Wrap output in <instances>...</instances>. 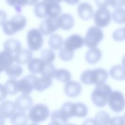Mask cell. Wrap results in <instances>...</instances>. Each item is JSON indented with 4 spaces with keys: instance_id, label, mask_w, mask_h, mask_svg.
<instances>
[{
    "instance_id": "1",
    "label": "cell",
    "mask_w": 125,
    "mask_h": 125,
    "mask_svg": "<svg viewBox=\"0 0 125 125\" xmlns=\"http://www.w3.org/2000/svg\"><path fill=\"white\" fill-rule=\"evenodd\" d=\"M107 71L103 68H98L84 71L81 75L80 80L85 84H99L104 83L108 78Z\"/></svg>"
},
{
    "instance_id": "2",
    "label": "cell",
    "mask_w": 125,
    "mask_h": 125,
    "mask_svg": "<svg viewBox=\"0 0 125 125\" xmlns=\"http://www.w3.org/2000/svg\"><path fill=\"white\" fill-rule=\"evenodd\" d=\"M112 91L111 87L105 83L96 85L91 95L93 104L99 107L104 106L108 102Z\"/></svg>"
},
{
    "instance_id": "3",
    "label": "cell",
    "mask_w": 125,
    "mask_h": 125,
    "mask_svg": "<svg viewBox=\"0 0 125 125\" xmlns=\"http://www.w3.org/2000/svg\"><path fill=\"white\" fill-rule=\"evenodd\" d=\"M26 24V18L22 15L17 14L2 25V28L5 34L11 36L24 28Z\"/></svg>"
},
{
    "instance_id": "4",
    "label": "cell",
    "mask_w": 125,
    "mask_h": 125,
    "mask_svg": "<svg viewBox=\"0 0 125 125\" xmlns=\"http://www.w3.org/2000/svg\"><path fill=\"white\" fill-rule=\"evenodd\" d=\"M104 38V33L101 29L97 26L90 27L85 35L84 41L87 47L96 48Z\"/></svg>"
},
{
    "instance_id": "5",
    "label": "cell",
    "mask_w": 125,
    "mask_h": 125,
    "mask_svg": "<svg viewBox=\"0 0 125 125\" xmlns=\"http://www.w3.org/2000/svg\"><path fill=\"white\" fill-rule=\"evenodd\" d=\"M49 114L50 110L47 105L43 104H37L30 108L28 117L31 122L37 123L45 121Z\"/></svg>"
},
{
    "instance_id": "6",
    "label": "cell",
    "mask_w": 125,
    "mask_h": 125,
    "mask_svg": "<svg viewBox=\"0 0 125 125\" xmlns=\"http://www.w3.org/2000/svg\"><path fill=\"white\" fill-rule=\"evenodd\" d=\"M108 104L111 110L114 112H121L125 107V98L124 94L119 91H112Z\"/></svg>"
},
{
    "instance_id": "7",
    "label": "cell",
    "mask_w": 125,
    "mask_h": 125,
    "mask_svg": "<svg viewBox=\"0 0 125 125\" xmlns=\"http://www.w3.org/2000/svg\"><path fill=\"white\" fill-rule=\"evenodd\" d=\"M27 42L30 50L34 51H37L42 47L43 44L42 34L39 30L31 29L27 34Z\"/></svg>"
},
{
    "instance_id": "8",
    "label": "cell",
    "mask_w": 125,
    "mask_h": 125,
    "mask_svg": "<svg viewBox=\"0 0 125 125\" xmlns=\"http://www.w3.org/2000/svg\"><path fill=\"white\" fill-rule=\"evenodd\" d=\"M93 19L97 26L100 28L104 27L109 24L111 19V14L110 11L106 8H99L95 12Z\"/></svg>"
},
{
    "instance_id": "9",
    "label": "cell",
    "mask_w": 125,
    "mask_h": 125,
    "mask_svg": "<svg viewBox=\"0 0 125 125\" xmlns=\"http://www.w3.org/2000/svg\"><path fill=\"white\" fill-rule=\"evenodd\" d=\"M60 28L58 17L56 18H47L40 23L39 30L44 36L51 35Z\"/></svg>"
},
{
    "instance_id": "10",
    "label": "cell",
    "mask_w": 125,
    "mask_h": 125,
    "mask_svg": "<svg viewBox=\"0 0 125 125\" xmlns=\"http://www.w3.org/2000/svg\"><path fill=\"white\" fill-rule=\"evenodd\" d=\"M37 76L28 75L18 81L19 91L23 94H29L34 89V82Z\"/></svg>"
},
{
    "instance_id": "11",
    "label": "cell",
    "mask_w": 125,
    "mask_h": 125,
    "mask_svg": "<svg viewBox=\"0 0 125 125\" xmlns=\"http://www.w3.org/2000/svg\"><path fill=\"white\" fill-rule=\"evenodd\" d=\"M84 44V39L78 34H73L67 38L64 42V47L74 51L81 48Z\"/></svg>"
},
{
    "instance_id": "12",
    "label": "cell",
    "mask_w": 125,
    "mask_h": 125,
    "mask_svg": "<svg viewBox=\"0 0 125 125\" xmlns=\"http://www.w3.org/2000/svg\"><path fill=\"white\" fill-rule=\"evenodd\" d=\"M17 108L19 111L25 112L32 107L33 100L28 94H22L17 97L15 101Z\"/></svg>"
},
{
    "instance_id": "13",
    "label": "cell",
    "mask_w": 125,
    "mask_h": 125,
    "mask_svg": "<svg viewBox=\"0 0 125 125\" xmlns=\"http://www.w3.org/2000/svg\"><path fill=\"white\" fill-rule=\"evenodd\" d=\"M65 94L70 98H75L78 96L82 92L81 84L76 81H69L64 86Z\"/></svg>"
},
{
    "instance_id": "14",
    "label": "cell",
    "mask_w": 125,
    "mask_h": 125,
    "mask_svg": "<svg viewBox=\"0 0 125 125\" xmlns=\"http://www.w3.org/2000/svg\"><path fill=\"white\" fill-rule=\"evenodd\" d=\"M15 103L11 101H5L0 104V113L6 118H10L16 113Z\"/></svg>"
},
{
    "instance_id": "15",
    "label": "cell",
    "mask_w": 125,
    "mask_h": 125,
    "mask_svg": "<svg viewBox=\"0 0 125 125\" xmlns=\"http://www.w3.org/2000/svg\"><path fill=\"white\" fill-rule=\"evenodd\" d=\"M93 9L88 3L84 2L81 3L78 7V14L80 18L84 21L90 20L93 15Z\"/></svg>"
},
{
    "instance_id": "16",
    "label": "cell",
    "mask_w": 125,
    "mask_h": 125,
    "mask_svg": "<svg viewBox=\"0 0 125 125\" xmlns=\"http://www.w3.org/2000/svg\"><path fill=\"white\" fill-rule=\"evenodd\" d=\"M58 22L60 28L69 30L74 26V19L71 14L64 13L58 17Z\"/></svg>"
},
{
    "instance_id": "17",
    "label": "cell",
    "mask_w": 125,
    "mask_h": 125,
    "mask_svg": "<svg viewBox=\"0 0 125 125\" xmlns=\"http://www.w3.org/2000/svg\"><path fill=\"white\" fill-rule=\"evenodd\" d=\"M33 54L30 50L21 49L14 56V61L19 64L28 63L32 59Z\"/></svg>"
},
{
    "instance_id": "18",
    "label": "cell",
    "mask_w": 125,
    "mask_h": 125,
    "mask_svg": "<svg viewBox=\"0 0 125 125\" xmlns=\"http://www.w3.org/2000/svg\"><path fill=\"white\" fill-rule=\"evenodd\" d=\"M71 113L72 117L83 118L87 115L88 108L86 105L83 103H72L71 107Z\"/></svg>"
},
{
    "instance_id": "19",
    "label": "cell",
    "mask_w": 125,
    "mask_h": 125,
    "mask_svg": "<svg viewBox=\"0 0 125 125\" xmlns=\"http://www.w3.org/2000/svg\"><path fill=\"white\" fill-rule=\"evenodd\" d=\"M45 63L41 59L34 58L28 63V69L33 74H41L45 66Z\"/></svg>"
},
{
    "instance_id": "20",
    "label": "cell",
    "mask_w": 125,
    "mask_h": 125,
    "mask_svg": "<svg viewBox=\"0 0 125 125\" xmlns=\"http://www.w3.org/2000/svg\"><path fill=\"white\" fill-rule=\"evenodd\" d=\"M14 62V57L10 53L2 51L0 52V72L5 71Z\"/></svg>"
},
{
    "instance_id": "21",
    "label": "cell",
    "mask_w": 125,
    "mask_h": 125,
    "mask_svg": "<svg viewBox=\"0 0 125 125\" xmlns=\"http://www.w3.org/2000/svg\"><path fill=\"white\" fill-rule=\"evenodd\" d=\"M52 84V79L42 76L40 77H37L34 82V89L42 92L48 88Z\"/></svg>"
},
{
    "instance_id": "22",
    "label": "cell",
    "mask_w": 125,
    "mask_h": 125,
    "mask_svg": "<svg viewBox=\"0 0 125 125\" xmlns=\"http://www.w3.org/2000/svg\"><path fill=\"white\" fill-rule=\"evenodd\" d=\"M52 122L57 125H65L68 120V118L61 109L54 110L51 114Z\"/></svg>"
},
{
    "instance_id": "23",
    "label": "cell",
    "mask_w": 125,
    "mask_h": 125,
    "mask_svg": "<svg viewBox=\"0 0 125 125\" xmlns=\"http://www.w3.org/2000/svg\"><path fill=\"white\" fill-rule=\"evenodd\" d=\"M102 58V52L98 48H90L87 51L85 59L86 61L90 64H94L98 62Z\"/></svg>"
},
{
    "instance_id": "24",
    "label": "cell",
    "mask_w": 125,
    "mask_h": 125,
    "mask_svg": "<svg viewBox=\"0 0 125 125\" xmlns=\"http://www.w3.org/2000/svg\"><path fill=\"white\" fill-rule=\"evenodd\" d=\"M109 75L114 80H125V68L120 64L114 65L109 70Z\"/></svg>"
},
{
    "instance_id": "25",
    "label": "cell",
    "mask_w": 125,
    "mask_h": 125,
    "mask_svg": "<svg viewBox=\"0 0 125 125\" xmlns=\"http://www.w3.org/2000/svg\"><path fill=\"white\" fill-rule=\"evenodd\" d=\"M61 7L59 3L46 2V11L48 18H56L61 12Z\"/></svg>"
},
{
    "instance_id": "26",
    "label": "cell",
    "mask_w": 125,
    "mask_h": 125,
    "mask_svg": "<svg viewBox=\"0 0 125 125\" xmlns=\"http://www.w3.org/2000/svg\"><path fill=\"white\" fill-rule=\"evenodd\" d=\"M4 48L5 51L10 53H17L21 49L20 42L14 39H10L7 40L4 43Z\"/></svg>"
},
{
    "instance_id": "27",
    "label": "cell",
    "mask_w": 125,
    "mask_h": 125,
    "mask_svg": "<svg viewBox=\"0 0 125 125\" xmlns=\"http://www.w3.org/2000/svg\"><path fill=\"white\" fill-rule=\"evenodd\" d=\"M11 123L12 125H26L28 116L24 112H17L11 117Z\"/></svg>"
},
{
    "instance_id": "28",
    "label": "cell",
    "mask_w": 125,
    "mask_h": 125,
    "mask_svg": "<svg viewBox=\"0 0 125 125\" xmlns=\"http://www.w3.org/2000/svg\"><path fill=\"white\" fill-rule=\"evenodd\" d=\"M64 41L61 36L58 34L52 35L48 39V44L52 50H60L63 45Z\"/></svg>"
},
{
    "instance_id": "29",
    "label": "cell",
    "mask_w": 125,
    "mask_h": 125,
    "mask_svg": "<svg viewBox=\"0 0 125 125\" xmlns=\"http://www.w3.org/2000/svg\"><path fill=\"white\" fill-rule=\"evenodd\" d=\"M22 68L19 64H12L5 70L7 75L11 79H15L21 75Z\"/></svg>"
},
{
    "instance_id": "30",
    "label": "cell",
    "mask_w": 125,
    "mask_h": 125,
    "mask_svg": "<svg viewBox=\"0 0 125 125\" xmlns=\"http://www.w3.org/2000/svg\"><path fill=\"white\" fill-rule=\"evenodd\" d=\"M54 77L62 83H67L70 81L71 76L68 70L65 69L61 68L56 70Z\"/></svg>"
},
{
    "instance_id": "31",
    "label": "cell",
    "mask_w": 125,
    "mask_h": 125,
    "mask_svg": "<svg viewBox=\"0 0 125 125\" xmlns=\"http://www.w3.org/2000/svg\"><path fill=\"white\" fill-rule=\"evenodd\" d=\"M94 119L97 125H108L110 117L106 112L100 111L96 114Z\"/></svg>"
},
{
    "instance_id": "32",
    "label": "cell",
    "mask_w": 125,
    "mask_h": 125,
    "mask_svg": "<svg viewBox=\"0 0 125 125\" xmlns=\"http://www.w3.org/2000/svg\"><path fill=\"white\" fill-rule=\"evenodd\" d=\"M111 17L113 20L118 24L125 22V9L122 8L115 9L112 12Z\"/></svg>"
},
{
    "instance_id": "33",
    "label": "cell",
    "mask_w": 125,
    "mask_h": 125,
    "mask_svg": "<svg viewBox=\"0 0 125 125\" xmlns=\"http://www.w3.org/2000/svg\"><path fill=\"white\" fill-rule=\"evenodd\" d=\"M46 2L44 1L37 2L35 5L34 12L36 16L39 18L47 17L46 11Z\"/></svg>"
},
{
    "instance_id": "34",
    "label": "cell",
    "mask_w": 125,
    "mask_h": 125,
    "mask_svg": "<svg viewBox=\"0 0 125 125\" xmlns=\"http://www.w3.org/2000/svg\"><path fill=\"white\" fill-rule=\"evenodd\" d=\"M18 82V81L13 79H10L6 82L4 86L6 89L7 94L9 95H15L19 91Z\"/></svg>"
},
{
    "instance_id": "35",
    "label": "cell",
    "mask_w": 125,
    "mask_h": 125,
    "mask_svg": "<svg viewBox=\"0 0 125 125\" xmlns=\"http://www.w3.org/2000/svg\"><path fill=\"white\" fill-rule=\"evenodd\" d=\"M56 68L52 62H46L45 66L42 72L41 76L52 79L54 77Z\"/></svg>"
},
{
    "instance_id": "36",
    "label": "cell",
    "mask_w": 125,
    "mask_h": 125,
    "mask_svg": "<svg viewBox=\"0 0 125 125\" xmlns=\"http://www.w3.org/2000/svg\"><path fill=\"white\" fill-rule=\"evenodd\" d=\"M55 54L51 49H43L41 53V59L45 62H52L55 59Z\"/></svg>"
},
{
    "instance_id": "37",
    "label": "cell",
    "mask_w": 125,
    "mask_h": 125,
    "mask_svg": "<svg viewBox=\"0 0 125 125\" xmlns=\"http://www.w3.org/2000/svg\"><path fill=\"white\" fill-rule=\"evenodd\" d=\"M74 51H71L63 47L60 49L59 57L63 61L68 62L71 61L74 57Z\"/></svg>"
},
{
    "instance_id": "38",
    "label": "cell",
    "mask_w": 125,
    "mask_h": 125,
    "mask_svg": "<svg viewBox=\"0 0 125 125\" xmlns=\"http://www.w3.org/2000/svg\"><path fill=\"white\" fill-rule=\"evenodd\" d=\"M112 36L113 40L116 42L125 41V27H121L115 30Z\"/></svg>"
},
{
    "instance_id": "39",
    "label": "cell",
    "mask_w": 125,
    "mask_h": 125,
    "mask_svg": "<svg viewBox=\"0 0 125 125\" xmlns=\"http://www.w3.org/2000/svg\"><path fill=\"white\" fill-rule=\"evenodd\" d=\"M7 3L15 7H23L27 5L26 0H5Z\"/></svg>"
},
{
    "instance_id": "40",
    "label": "cell",
    "mask_w": 125,
    "mask_h": 125,
    "mask_svg": "<svg viewBox=\"0 0 125 125\" xmlns=\"http://www.w3.org/2000/svg\"><path fill=\"white\" fill-rule=\"evenodd\" d=\"M109 125H125V122L123 116H116L110 119Z\"/></svg>"
},
{
    "instance_id": "41",
    "label": "cell",
    "mask_w": 125,
    "mask_h": 125,
    "mask_svg": "<svg viewBox=\"0 0 125 125\" xmlns=\"http://www.w3.org/2000/svg\"><path fill=\"white\" fill-rule=\"evenodd\" d=\"M125 4V0H110V6L114 9L119 8Z\"/></svg>"
},
{
    "instance_id": "42",
    "label": "cell",
    "mask_w": 125,
    "mask_h": 125,
    "mask_svg": "<svg viewBox=\"0 0 125 125\" xmlns=\"http://www.w3.org/2000/svg\"><path fill=\"white\" fill-rule=\"evenodd\" d=\"M110 0H95V3L100 8H106L110 5Z\"/></svg>"
},
{
    "instance_id": "43",
    "label": "cell",
    "mask_w": 125,
    "mask_h": 125,
    "mask_svg": "<svg viewBox=\"0 0 125 125\" xmlns=\"http://www.w3.org/2000/svg\"><path fill=\"white\" fill-rule=\"evenodd\" d=\"M7 92L4 85L0 84V102L3 101L6 97Z\"/></svg>"
},
{
    "instance_id": "44",
    "label": "cell",
    "mask_w": 125,
    "mask_h": 125,
    "mask_svg": "<svg viewBox=\"0 0 125 125\" xmlns=\"http://www.w3.org/2000/svg\"><path fill=\"white\" fill-rule=\"evenodd\" d=\"M7 15L6 13L0 10V25H3V24L6 21Z\"/></svg>"
},
{
    "instance_id": "45",
    "label": "cell",
    "mask_w": 125,
    "mask_h": 125,
    "mask_svg": "<svg viewBox=\"0 0 125 125\" xmlns=\"http://www.w3.org/2000/svg\"><path fill=\"white\" fill-rule=\"evenodd\" d=\"M82 125H97L94 119L89 118L85 120Z\"/></svg>"
},
{
    "instance_id": "46",
    "label": "cell",
    "mask_w": 125,
    "mask_h": 125,
    "mask_svg": "<svg viewBox=\"0 0 125 125\" xmlns=\"http://www.w3.org/2000/svg\"><path fill=\"white\" fill-rule=\"evenodd\" d=\"M64 1L70 5H75L79 3L80 0H64Z\"/></svg>"
},
{
    "instance_id": "47",
    "label": "cell",
    "mask_w": 125,
    "mask_h": 125,
    "mask_svg": "<svg viewBox=\"0 0 125 125\" xmlns=\"http://www.w3.org/2000/svg\"><path fill=\"white\" fill-rule=\"evenodd\" d=\"M38 0H26L27 5H35Z\"/></svg>"
},
{
    "instance_id": "48",
    "label": "cell",
    "mask_w": 125,
    "mask_h": 125,
    "mask_svg": "<svg viewBox=\"0 0 125 125\" xmlns=\"http://www.w3.org/2000/svg\"><path fill=\"white\" fill-rule=\"evenodd\" d=\"M5 124V118L0 113V125H4Z\"/></svg>"
},
{
    "instance_id": "49",
    "label": "cell",
    "mask_w": 125,
    "mask_h": 125,
    "mask_svg": "<svg viewBox=\"0 0 125 125\" xmlns=\"http://www.w3.org/2000/svg\"><path fill=\"white\" fill-rule=\"evenodd\" d=\"M43 1L46 2H55L57 3H59L61 2L62 0H43Z\"/></svg>"
},
{
    "instance_id": "50",
    "label": "cell",
    "mask_w": 125,
    "mask_h": 125,
    "mask_svg": "<svg viewBox=\"0 0 125 125\" xmlns=\"http://www.w3.org/2000/svg\"><path fill=\"white\" fill-rule=\"evenodd\" d=\"M122 63L123 64V66L125 68V55L123 57L122 60Z\"/></svg>"
},
{
    "instance_id": "51",
    "label": "cell",
    "mask_w": 125,
    "mask_h": 125,
    "mask_svg": "<svg viewBox=\"0 0 125 125\" xmlns=\"http://www.w3.org/2000/svg\"><path fill=\"white\" fill-rule=\"evenodd\" d=\"M48 125H56V124H54V123H53L51 122V123H49Z\"/></svg>"
},
{
    "instance_id": "52",
    "label": "cell",
    "mask_w": 125,
    "mask_h": 125,
    "mask_svg": "<svg viewBox=\"0 0 125 125\" xmlns=\"http://www.w3.org/2000/svg\"><path fill=\"white\" fill-rule=\"evenodd\" d=\"M28 125H39L36 124V123H33V124H29Z\"/></svg>"
},
{
    "instance_id": "53",
    "label": "cell",
    "mask_w": 125,
    "mask_h": 125,
    "mask_svg": "<svg viewBox=\"0 0 125 125\" xmlns=\"http://www.w3.org/2000/svg\"><path fill=\"white\" fill-rule=\"evenodd\" d=\"M65 125H76L73 124H70V123H69V124H66Z\"/></svg>"
},
{
    "instance_id": "54",
    "label": "cell",
    "mask_w": 125,
    "mask_h": 125,
    "mask_svg": "<svg viewBox=\"0 0 125 125\" xmlns=\"http://www.w3.org/2000/svg\"><path fill=\"white\" fill-rule=\"evenodd\" d=\"M123 118H124V120H125V114L123 116Z\"/></svg>"
}]
</instances>
